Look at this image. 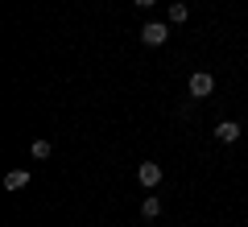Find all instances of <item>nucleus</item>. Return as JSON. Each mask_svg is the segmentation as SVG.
I'll return each mask as SVG.
<instances>
[{
	"instance_id": "f257e3e1",
	"label": "nucleus",
	"mask_w": 248,
	"mask_h": 227,
	"mask_svg": "<svg viewBox=\"0 0 248 227\" xmlns=\"http://www.w3.org/2000/svg\"><path fill=\"white\" fill-rule=\"evenodd\" d=\"M141 42L145 45H166L170 42V25H161V21H145V25H141Z\"/></svg>"
},
{
	"instance_id": "f03ea898",
	"label": "nucleus",
	"mask_w": 248,
	"mask_h": 227,
	"mask_svg": "<svg viewBox=\"0 0 248 227\" xmlns=\"http://www.w3.org/2000/svg\"><path fill=\"white\" fill-rule=\"evenodd\" d=\"M211 91H215L211 70H195V75H190V95H195V99H207Z\"/></svg>"
},
{
	"instance_id": "7ed1b4c3",
	"label": "nucleus",
	"mask_w": 248,
	"mask_h": 227,
	"mask_svg": "<svg viewBox=\"0 0 248 227\" xmlns=\"http://www.w3.org/2000/svg\"><path fill=\"white\" fill-rule=\"evenodd\" d=\"M137 182H141L145 190H153V186L161 182V166H157V161H141V169H137Z\"/></svg>"
},
{
	"instance_id": "20e7f679",
	"label": "nucleus",
	"mask_w": 248,
	"mask_h": 227,
	"mask_svg": "<svg viewBox=\"0 0 248 227\" xmlns=\"http://www.w3.org/2000/svg\"><path fill=\"white\" fill-rule=\"evenodd\" d=\"M29 178H33L29 169H9V174H4V190H25Z\"/></svg>"
},
{
	"instance_id": "39448f33",
	"label": "nucleus",
	"mask_w": 248,
	"mask_h": 227,
	"mask_svg": "<svg viewBox=\"0 0 248 227\" xmlns=\"http://www.w3.org/2000/svg\"><path fill=\"white\" fill-rule=\"evenodd\" d=\"M240 132H244V128H240V120H223L219 128H215V136H219L223 145H232V140H240Z\"/></svg>"
},
{
	"instance_id": "423d86ee",
	"label": "nucleus",
	"mask_w": 248,
	"mask_h": 227,
	"mask_svg": "<svg viewBox=\"0 0 248 227\" xmlns=\"http://www.w3.org/2000/svg\"><path fill=\"white\" fill-rule=\"evenodd\" d=\"M182 21H190V4L174 0V4H170V25H182Z\"/></svg>"
},
{
	"instance_id": "0eeeda50",
	"label": "nucleus",
	"mask_w": 248,
	"mask_h": 227,
	"mask_svg": "<svg viewBox=\"0 0 248 227\" xmlns=\"http://www.w3.org/2000/svg\"><path fill=\"white\" fill-rule=\"evenodd\" d=\"M141 215H145V219H157V215H161V198H157V194L141 202Z\"/></svg>"
},
{
	"instance_id": "6e6552de",
	"label": "nucleus",
	"mask_w": 248,
	"mask_h": 227,
	"mask_svg": "<svg viewBox=\"0 0 248 227\" xmlns=\"http://www.w3.org/2000/svg\"><path fill=\"white\" fill-rule=\"evenodd\" d=\"M29 153H33V161H46L54 149H50V140H33V149H29Z\"/></svg>"
},
{
	"instance_id": "1a4fd4ad",
	"label": "nucleus",
	"mask_w": 248,
	"mask_h": 227,
	"mask_svg": "<svg viewBox=\"0 0 248 227\" xmlns=\"http://www.w3.org/2000/svg\"><path fill=\"white\" fill-rule=\"evenodd\" d=\"M137 9H153V4H157V0H133Z\"/></svg>"
}]
</instances>
